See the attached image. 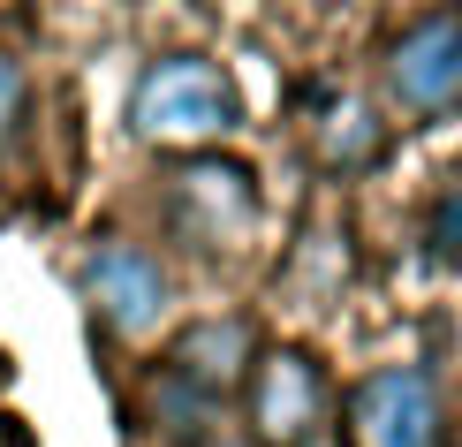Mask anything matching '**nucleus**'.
Listing matches in <instances>:
<instances>
[{
	"label": "nucleus",
	"mask_w": 462,
	"mask_h": 447,
	"mask_svg": "<svg viewBox=\"0 0 462 447\" xmlns=\"http://www.w3.org/2000/svg\"><path fill=\"white\" fill-rule=\"evenodd\" d=\"M379 84H387V107L402 122H439V114L462 107V15H417L387 38V61H379Z\"/></svg>",
	"instance_id": "nucleus-4"
},
{
	"label": "nucleus",
	"mask_w": 462,
	"mask_h": 447,
	"mask_svg": "<svg viewBox=\"0 0 462 447\" xmlns=\"http://www.w3.org/2000/svg\"><path fill=\"white\" fill-rule=\"evenodd\" d=\"M243 424H250V447H319L326 424H334V379L311 349L281 341V349H258L243 379Z\"/></svg>",
	"instance_id": "nucleus-2"
},
{
	"label": "nucleus",
	"mask_w": 462,
	"mask_h": 447,
	"mask_svg": "<svg viewBox=\"0 0 462 447\" xmlns=\"http://www.w3.org/2000/svg\"><path fill=\"white\" fill-rule=\"evenodd\" d=\"M236 122H243L236 76H227L213 53H160V61H144L137 84H129V129H137V144H152V152L198 160V152H213Z\"/></svg>",
	"instance_id": "nucleus-1"
},
{
	"label": "nucleus",
	"mask_w": 462,
	"mask_h": 447,
	"mask_svg": "<svg viewBox=\"0 0 462 447\" xmlns=\"http://www.w3.org/2000/svg\"><path fill=\"white\" fill-rule=\"evenodd\" d=\"M425 250H432L439 265H455V258H462V182L432 198V212H425Z\"/></svg>",
	"instance_id": "nucleus-10"
},
{
	"label": "nucleus",
	"mask_w": 462,
	"mask_h": 447,
	"mask_svg": "<svg viewBox=\"0 0 462 447\" xmlns=\"http://www.w3.org/2000/svg\"><path fill=\"white\" fill-rule=\"evenodd\" d=\"M167 372H175L182 386H198L205 402H236L243 395V379H250V364H258V326L243 319V311H213V319H189L175 341H167Z\"/></svg>",
	"instance_id": "nucleus-7"
},
{
	"label": "nucleus",
	"mask_w": 462,
	"mask_h": 447,
	"mask_svg": "<svg viewBox=\"0 0 462 447\" xmlns=\"http://www.w3.org/2000/svg\"><path fill=\"white\" fill-rule=\"evenodd\" d=\"M379 152H387V122H379L364 99H349V91H341V99H326V107H319L311 160H319L326 174H364Z\"/></svg>",
	"instance_id": "nucleus-8"
},
{
	"label": "nucleus",
	"mask_w": 462,
	"mask_h": 447,
	"mask_svg": "<svg viewBox=\"0 0 462 447\" xmlns=\"http://www.w3.org/2000/svg\"><path fill=\"white\" fill-rule=\"evenodd\" d=\"M167 228L189 250H236L258 228V174L243 160H220V152L175 160V174H167Z\"/></svg>",
	"instance_id": "nucleus-5"
},
{
	"label": "nucleus",
	"mask_w": 462,
	"mask_h": 447,
	"mask_svg": "<svg viewBox=\"0 0 462 447\" xmlns=\"http://www.w3.org/2000/svg\"><path fill=\"white\" fill-rule=\"evenodd\" d=\"M84 303L99 311L106 334L144 341V334H160L167 303H175V274H167L160 250H144L129 236H106V243H91V258H84Z\"/></svg>",
	"instance_id": "nucleus-6"
},
{
	"label": "nucleus",
	"mask_w": 462,
	"mask_h": 447,
	"mask_svg": "<svg viewBox=\"0 0 462 447\" xmlns=\"http://www.w3.org/2000/svg\"><path fill=\"white\" fill-rule=\"evenodd\" d=\"M349 447H448V395L425 364H379L341 395Z\"/></svg>",
	"instance_id": "nucleus-3"
},
{
	"label": "nucleus",
	"mask_w": 462,
	"mask_h": 447,
	"mask_svg": "<svg viewBox=\"0 0 462 447\" xmlns=\"http://www.w3.org/2000/svg\"><path fill=\"white\" fill-rule=\"evenodd\" d=\"M23 107H31V76L15 53H0V152L23 137Z\"/></svg>",
	"instance_id": "nucleus-11"
},
{
	"label": "nucleus",
	"mask_w": 462,
	"mask_h": 447,
	"mask_svg": "<svg viewBox=\"0 0 462 447\" xmlns=\"http://www.w3.org/2000/svg\"><path fill=\"white\" fill-rule=\"evenodd\" d=\"M144 410H152V424H160L175 447H205V440H213V424H220V402H205L198 386H182L167 364H152V379H144Z\"/></svg>",
	"instance_id": "nucleus-9"
}]
</instances>
